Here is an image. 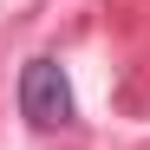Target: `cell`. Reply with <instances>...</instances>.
Instances as JSON below:
<instances>
[{"instance_id": "6da1fadb", "label": "cell", "mask_w": 150, "mask_h": 150, "mask_svg": "<svg viewBox=\"0 0 150 150\" xmlns=\"http://www.w3.org/2000/svg\"><path fill=\"white\" fill-rule=\"evenodd\" d=\"M20 117L33 124V131H59V124L79 117V98H72V79L52 52H39L20 65Z\"/></svg>"}]
</instances>
